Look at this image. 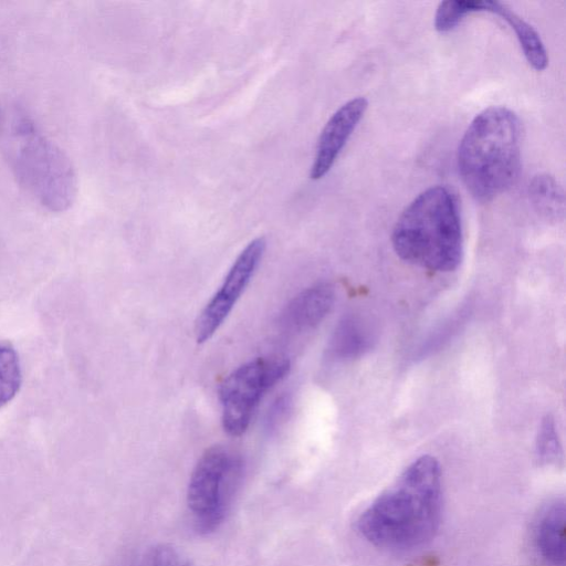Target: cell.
Wrapping results in <instances>:
<instances>
[{"label":"cell","mask_w":566,"mask_h":566,"mask_svg":"<svg viewBox=\"0 0 566 566\" xmlns=\"http://www.w3.org/2000/svg\"><path fill=\"white\" fill-rule=\"evenodd\" d=\"M442 505L441 469L437 459L422 455L359 516V533L385 548H412L436 533Z\"/></svg>","instance_id":"obj_1"},{"label":"cell","mask_w":566,"mask_h":566,"mask_svg":"<svg viewBox=\"0 0 566 566\" xmlns=\"http://www.w3.org/2000/svg\"><path fill=\"white\" fill-rule=\"evenodd\" d=\"M522 125L504 106L479 113L464 132L457 151L459 175L480 202L505 192L521 171Z\"/></svg>","instance_id":"obj_2"},{"label":"cell","mask_w":566,"mask_h":566,"mask_svg":"<svg viewBox=\"0 0 566 566\" xmlns=\"http://www.w3.org/2000/svg\"><path fill=\"white\" fill-rule=\"evenodd\" d=\"M403 261L436 272L454 271L462 260L463 232L452 190L434 186L419 193L401 212L391 234Z\"/></svg>","instance_id":"obj_3"},{"label":"cell","mask_w":566,"mask_h":566,"mask_svg":"<svg viewBox=\"0 0 566 566\" xmlns=\"http://www.w3.org/2000/svg\"><path fill=\"white\" fill-rule=\"evenodd\" d=\"M8 157L19 184L43 208L62 212L72 207L77 192L72 161L29 116H15L8 142Z\"/></svg>","instance_id":"obj_4"},{"label":"cell","mask_w":566,"mask_h":566,"mask_svg":"<svg viewBox=\"0 0 566 566\" xmlns=\"http://www.w3.org/2000/svg\"><path fill=\"white\" fill-rule=\"evenodd\" d=\"M241 471L240 457L224 446H212L201 454L187 488V505L199 532H212L222 523Z\"/></svg>","instance_id":"obj_5"},{"label":"cell","mask_w":566,"mask_h":566,"mask_svg":"<svg viewBox=\"0 0 566 566\" xmlns=\"http://www.w3.org/2000/svg\"><path fill=\"white\" fill-rule=\"evenodd\" d=\"M289 370L287 358L272 355L250 360L229 374L219 388L224 431L233 437L243 434L262 397Z\"/></svg>","instance_id":"obj_6"},{"label":"cell","mask_w":566,"mask_h":566,"mask_svg":"<svg viewBox=\"0 0 566 566\" xmlns=\"http://www.w3.org/2000/svg\"><path fill=\"white\" fill-rule=\"evenodd\" d=\"M265 247L264 237H259L249 242L238 255L220 289L198 316L195 328L198 343L210 339L224 322L253 276Z\"/></svg>","instance_id":"obj_7"},{"label":"cell","mask_w":566,"mask_h":566,"mask_svg":"<svg viewBox=\"0 0 566 566\" xmlns=\"http://www.w3.org/2000/svg\"><path fill=\"white\" fill-rule=\"evenodd\" d=\"M367 107V99L358 96L346 102L329 117L317 142L311 179L318 180L331 170Z\"/></svg>","instance_id":"obj_8"},{"label":"cell","mask_w":566,"mask_h":566,"mask_svg":"<svg viewBox=\"0 0 566 566\" xmlns=\"http://www.w3.org/2000/svg\"><path fill=\"white\" fill-rule=\"evenodd\" d=\"M335 293L329 284H316L297 294L283 310L284 331L302 333L317 326L331 311Z\"/></svg>","instance_id":"obj_9"},{"label":"cell","mask_w":566,"mask_h":566,"mask_svg":"<svg viewBox=\"0 0 566 566\" xmlns=\"http://www.w3.org/2000/svg\"><path fill=\"white\" fill-rule=\"evenodd\" d=\"M565 502L557 500L543 512L536 526L537 548L541 555L553 566H564L565 564Z\"/></svg>","instance_id":"obj_10"},{"label":"cell","mask_w":566,"mask_h":566,"mask_svg":"<svg viewBox=\"0 0 566 566\" xmlns=\"http://www.w3.org/2000/svg\"><path fill=\"white\" fill-rule=\"evenodd\" d=\"M483 12L497 14L514 30L523 54L536 71H543L548 64L544 43L537 31L516 12L499 1H483Z\"/></svg>","instance_id":"obj_11"},{"label":"cell","mask_w":566,"mask_h":566,"mask_svg":"<svg viewBox=\"0 0 566 566\" xmlns=\"http://www.w3.org/2000/svg\"><path fill=\"white\" fill-rule=\"evenodd\" d=\"M369 345L368 334L354 317H346L335 328L328 346L331 358L350 359L360 355Z\"/></svg>","instance_id":"obj_12"},{"label":"cell","mask_w":566,"mask_h":566,"mask_svg":"<svg viewBox=\"0 0 566 566\" xmlns=\"http://www.w3.org/2000/svg\"><path fill=\"white\" fill-rule=\"evenodd\" d=\"M528 195L533 207L542 216L553 220L563 217L564 190L554 177L547 174L534 176L528 186Z\"/></svg>","instance_id":"obj_13"},{"label":"cell","mask_w":566,"mask_h":566,"mask_svg":"<svg viewBox=\"0 0 566 566\" xmlns=\"http://www.w3.org/2000/svg\"><path fill=\"white\" fill-rule=\"evenodd\" d=\"M21 382V366L15 350L0 344V408L18 394Z\"/></svg>","instance_id":"obj_14"},{"label":"cell","mask_w":566,"mask_h":566,"mask_svg":"<svg viewBox=\"0 0 566 566\" xmlns=\"http://www.w3.org/2000/svg\"><path fill=\"white\" fill-rule=\"evenodd\" d=\"M473 12H483V1H442L434 14V28L441 33L451 31L463 18Z\"/></svg>","instance_id":"obj_15"},{"label":"cell","mask_w":566,"mask_h":566,"mask_svg":"<svg viewBox=\"0 0 566 566\" xmlns=\"http://www.w3.org/2000/svg\"><path fill=\"white\" fill-rule=\"evenodd\" d=\"M538 458L544 462H556L560 457V446L556 433L555 422L551 416H546L538 430L536 440Z\"/></svg>","instance_id":"obj_16"},{"label":"cell","mask_w":566,"mask_h":566,"mask_svg":"<svg viewBox=\"0 0 566 566\" xmlns=\"http://www.w3.org/2000/svg\"><path fill=\"white\" fill-rule=\"evenodd\" d=\"M150 566H195L181 552L169 544L156 546L150 555Z\"/></svg>","instance_id":"obj_17"}]
</instances>
